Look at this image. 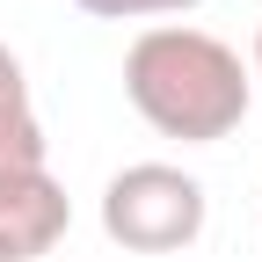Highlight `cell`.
<instances>
[{"label": "cell", "mask_w": 262, "mask_h": 262, "mask_svg": "<svg viewBox=\"0 0 262 262\" xmlns=\"http://www.w3.org/2000/svg\"><path fill=\"white\" fill-rule=\"evenodd\" d=\"M124 95L160 139H182V146H219L233 139L255 110V80H248V58L211 37L196 22H153L131 37L124 51Z\"/></svg>", "instance_id": "cell-1"}, {"label": "cell", "mask_w": 262, "mask_h": 262, "mask_svg": "<svg viewBox=\"0 0 262 262\" xmlns=\"http://www.w3.org/2000/svg\"><path fill=\"white\" fill-rule=\"evenodd\" d=\"M211 196L175 160H131L102 182V233L124 255H182L204 241Z\"/></svg>", "instance_id": "cell-2"}, {"label": "cell", "mask_w": 262, "mask_h": 262, "mask_svg": "<svg viewBox=\"0 0 262 262\" xmlns=\"http://www.w3.org/2000/svg\"><path fill=\"white\" fill-rule=\"evenodd\" d=\"M73 196L51 168H15L0 175V262H37L66 241Z\"/></svg>", "instance_id": "cell-3"}, {"label": "cell", "mask_w": 262, "mask_h": 262, "mask_svg": "<svg viewBox=\"0 0 262 262\" xmlns=\"http://www.w3.org/2000/svg\"><path fill=\"white\" fill-rule=\"evenodd\" d=\"M15 168H51V139H44V124H37L22 58L0 44V175H15Z\"/></svg>", "instance_id": "cell-4"}, {"label": "cell", "mask_w": 262, "mask_h": 262, "mask_svg": "<svg viewBox=\"0 0 262 262\" xmlns=\"http://www.w3.org/2000/svg\"><path fill=\"white\" fill-rule=\"evenodd\" d=\"M80 15L95 22H160V15H189V8H204V0H73Z\"/></svg>", "instance_id": "cell-5"}, {"label": "cell", "mask_w": 262, "mask_h": 262, "mask_svg": "<svg viewBox=\"0 0 262 262\" xmlns=\"http://www.w3.org/2000/svg\"><path fill=\"white\" fill-rule=\"evenodd\" d=\"M248 80L262 88V22H255V58H248Z\"/></svg>", "instance_id": "cell-6"}]
</instances>
